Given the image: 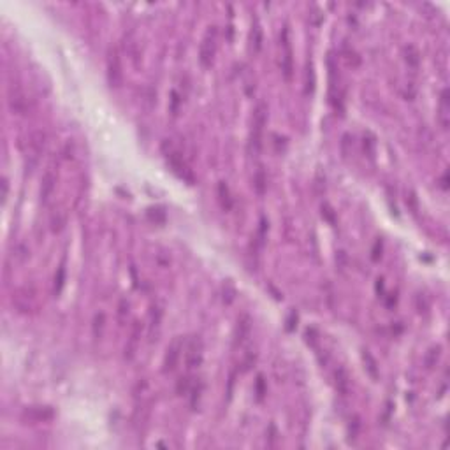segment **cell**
I'll list each match as a JSON object with an SVG mask.
<instances>
[{
	"label": "cell",
	"mask_w": 450,
	"mask_h": 450,
	"mask_svg": "<svg viewBox=\"0 0 450 450\" xmlns=\"http://www.w3.org/2000/svg\"><path fill=\"white\" fill-rule=\"evenodd\" d=\"M268 122V104L264 100L255 106L253 111V125H252V136H250V148L257 155L262 148V134H264V127Z\"/></svg>",
	"instance_id": "obj_1"
},
{
	"label": "cell",
	"mask_w": 450,
	"mask_h": 450,
	"mask_svg": "<svg viewBox=\"0 0 450 450\" xmlns=\"http://www.w3.org/2000/svg\"><path fill=\"white\" fill-rule=\"evenodd\" d=\"M106 69H107V81L113 88H118L123 83V65H122V55L116 46L107 48L106 56Z\"/></svg>",
	"instance_id": "obj_2"
},
{
	"label": "cell",
	"mask_w": 450,
	"mask_h": 450,
	"mask_svg": "<svg viewBox=\"0 0 450 450\" xmlns=\"http://www.w3.org/2000/svg\"><path fill=\"white\" fill-rule=\"evenodd\" d=\"M294 53H292V44H290V32L288 27H283L281 30V74L287 81L292 80L294 74Z\"/></svg>",
	"instance_id": "obj_3"
},
{
	"label": "cell",
	"mask_w": 450,
	"mask_h": 450,
	"mask_svg": "<svg viewBox=\"0 0 450 450\" xmlns=\"http://www.w3.org/2000/svg\"><path fill=\"white\" fill-rule=\"evenodd\" d=\"M7 102H9V107L14 115H25L28 113L30 107V100L25 93V90L21 88L20 85H11L9 90H7Z\"/></svg>",
	"instance_id": "obj_4"
},
{
	"label": "cell",
	"mask_w": 450,
	"mask_h": 450,
	"mask_svg": "<svg viewBox=\"0 0 450 450\" xmlns=\"http://www.w3.org/2000/svg\"><path fill=\"white\" fill-rule=\"evenodd\" d=\"M216 53V27H209L206 35L202 37L201 48H199V60L202 67H209L213 63Z\"/></svg>",
	"instance_id": "obj_5"
},
{
	"label": "cell",
	"mask_w": 450,
	"mask_h": 450,
	"mask_svg": "<svg viewBox=\"0 0 450 450\" xmlns=\"http://www.w3.org/2000/svg\"><path fill=\"white\" fill-rule=\"evenodd\" d=\"M46 141H48V136H46V132H44V130H33V132L28 136L27 157L32 160V167L35 166L39 155L44 152V148H46Z\"/></svg>",
	"instance_id": "obj_6"
},
{
	"label": "cell",
	"mask_w": 450,
	"mask_h": 450,
	"mask_svg": "<svg viewBox=\"0 0 450 450\" xmlns=\"http://www.w3.org/2000/svg\"><path fill=\"white\" fill-rule=\"evenodd\" d=\"M185 361H186V371L192 373L199 366L202 364V345L197 338L190 341H185Z\"/></svg>",
	"instance_id": "obj_7"
},
{
	"label": "cell",
	"mask_w": 450,
	"mask_h": 450,
	"mask_svg": "<svg viewBox=\"0 0 450 450\" xmlns=\"http://www.w3.org/2000/svg\"><path fill=\"white\" fill-rule=\"evenodd\" d=\"M183 350H185V340H183L181 336H178L171 345H169L167 354H166V357H164V371H166V373L167 371L171 373V371L176 369Z\"/></svg>",
	"instance_id": "obj_8"
},
{
	"label": "cell",
	"mask_w": 450,
	"mask_h": 450,
	"mask_svg": "<svg viewBox=\"0 0 450 450\" xmlns=\"http://www.w3.org/2000/svg\"><path fill=\"white\" fill-rule=\"evenodd\" d=\"M166 157H167L169 166H171V169L179 176V178L186 179V181H190V183L194 181L192 171H190L189 166L185 164V160H183V157L179 155V153L176 152L174 148H169V152H166Z\"/></svg>",
	"instance_id": "obj_9"
},
{
	"label": "cell",
	"mask_w": 450,
	"mask_h": 450,
	"mask_svg": "<svg viewBox=\"0 0 450 450\" xmlns=\"http://www.w3.org/2000/svg\"><path fill=\"white\" fill-rule=\"evenodd\" d=\"M141 334H142V322L136 320L132 325V331H130V336L127 340L125 345V359L127 361H132L137 354V348H139V341H141Z\"/></svg>",
	"instance_id": "obj_10"
},
{
	"label": "cell",
	"mask_w": 450,
	"mask_h": 450,
	"mask_svg": "<svg viewBox=\"0 0 450 450\" xmlns=\"http://www.w3.org/2000/svg\"><path fill=\"white\" fill-rule=\"evenodd\" d=\"M55 169L56 167L50 166V167L46 169V171H44V174H43V181H41V192H39L41 201H43V202L50 201L51 194H53V190H55V185H56V171H55Z\"/></svg>",
	"instance_id": "obj_11"
},
{
	"label": "cell",
	"mask_w": 450,
	"mask_h": 450,
	"mask_svg": "<svg viewBox=\"0 0 450 450\" xmlns=\"http://www.w3.org/2000/svg\"><path fill=\"white\" fill-rule=\"evenodd\" d=\"M438 122L441 129L447 130L450 125V95L448 88H443L440 93V104H438Z\"/></svg>",
	"instance_id": "obj_12"
},
{
	"label": "cell",
	"mask_w": 450,
	"mask_h": 450,
	"mask_svg": "<svg viewBox=\"0 0 450 450\" xmlns=\"http://www.w3.org/2000/svg\"><path fill=\"white\" fill-rule=\"evenodd\" d=\"M67 225V211L62 208L55 209V211H51L50 215V231L55 232V234H58V232H62L63 229H65Z\"/></svg>",
	"instance_id": "obj_13"
},
{
	"label": "cell",
	"mask_w": 450,
	"mask_h": 450,
	"mask_svg": "<svg viewBox=\"0 0 450 450\" xmlns=\"http://www.w3.org/2000/svg\"><path fill=\"white\" fill-rule=\"evenodd\" d=\"M403 58H404V62H406L408 69H411L414 72H415V70H419V67H421V53H419V50L414 46V44H408V46H404Z\"/></svg>",
	"instance_id": "obj_14"
},
{
	"label": "cell",
	"mask_w": 450,
	"mask_h": 450,
	"mask_svg": "<svg viewBox=\"0 0 450 450\" xmlns=\"http://www.w3.org/2000/svg\"><path fill=\"white\" fill-rule=\"evenodd\" d=\"M250 331H252V320H250L248 315H243L238 320V325H236V341L243 343L248 338Z\"/></svg>",
	"instance_id": "obj_15"
},
{
	"label": "cell",
	"mask_w": 450,
	"mask_h": 450,
	"mask_svg": "<svg viewBox=\"0 0 450 450\" xmlns=\"http://www.w3.org/2000/svg\"><path fill=\"white\" fill-rule=\"evenodd\" d=\"M334 380H336V389L341 396H347L348 389H350V380H348V374L343 367H338L334 371Z\"/></svg>",
	"instance_id": "obj_16"
},
{
	"label": "cell",
	"mask_w": 450,
	"mask_h": 450,
	"mask_svg": "<svg viewBox=\"0 0 450 450\" xmlns=\"http://www.w3.org/2000/svg\"><path fill=\"white\" fill-rule=\"evenodd\" d=\"M253 189L258 196H264L266 190H268V174L262 167H258L253 174Z\"/></svg>",
	"instance_id": "obj_17"
},
{
	"label": "cell",
	"mask_w": 450,
	"mask_h": 450,
	"mask_svg": "<svg viewBox=\"0 0 450 450\" xmlns=\"http://www.w3.org/2000/svg\"><path fill=\"white\" fill-rule=\"evenodd\" d=\"M441 357V347H433L429 348V352L426 354V357H424V366L427 367V369H431V367H434L438 364V361H440Z\"/></svg>",
	"instance_id": "obj_18"
},
{
	"label": "cell",
	"mask_w": 450,
	"mask_h": 450,
	"mask_svg": "<svg viewBox=\"0 0 450 450\" xmlns=\"http://www.w3.org/2000/svg\"><path fill=\"white\" fill-rule=\"evenodd\" d=\"M252 48H253L255 53H258V51L262 50V28H260L258 20H255V23L252 27Z\"/></svg>",
	"instance_id": "obj_19"
},
{
	"label": "cell",
	"mask_w": 450,
	"mask_h": 450,
	"mask_svg": "<svg viewBox=\"0 0 450 450\" xmlns=\"http://www.w3.org/2000/svg\"><path fill=\"white\" fill-rule=\"evenodd\" d=\"M218 199L220 202H222V208L223 209H231L232 208V197H231V192H229V186L225 185L223 181H220L218 185Z\"/></svg>",
	"instance_id": "obj_20"
},
{
	"label": "cell",
	"mask_w": 450,
	"mask_h": 450,
	"mask_svg": "<svg viewBox=\"0 0 450 450\" xmlns=\"http://www.w3.org/2000/svg\"><path fill=\"white\" fill-rule=\"evenodd\" d=\"M123 51H125L130 58H136L137 56V41L134 39L132 33H127L125 39H123Z\"/></svg>",
	"instance_id": "obj_21"
},
{
	"label": "cell",
	"mask_w": 450,
	"mask_h": 450,
	"mask_svg": "<svg viewBox=\"0 0 450 450\" xmlns=\"http://www.w3.org/2000/svg\"><path fill=\"white\" fill-rule=\"evenodd\" d=\"M315 90V70L311 62L306 63V72H305V92L311 93Z\"/></svg>",
	"instance_id": "obj_22"
},
{
	"label": "cell",
	"mask_w": 450,
	"mask_h": 450,
	"mask_svg": "<svg viewBox=\"0 0 450 450\" xmlns=\"http://www.w3.org/2000/svg\"><path fill=\"white\" fill-rule=\"evenodd\" d=\"M104 327H106V317H104V313H97L95 317H93V336L95 338L102 336Z\"/></svg>",
	"instance_id": "obj_23"
},
{
	"label": "cell",
	"mask_w": 450,
	"mask_h": 450,
	"mask_svg": "<svg viewBox=\"0 0 450 450\" xmlns=\"http://www.w3.org/2000/svg\"><path fill=\"white\" fill-rule=\"evenodd\" d=\"M374 146H377V142H374V137L371 136L369 132L364 134V152H366L369 157H373V155H374Z\"/></svg>",
	"instance_id": "obj_24"
},
{
	"label": "cell",
	"mask_w": 450,
	"mask_h": 450,
	"mask_svg": "<svg viewBox=\"0 0 450 450\" xmlns=\"http://www.w3.org/2000/svg\"><path fill=\"white\" fill-rule=\"evenodd\" d=\"M176 391H178V394H186L190 391V378H189V374H186V377H181L178 380V384H176Z\"/></svg>",
	"instance_id": "obj_25"
},
{
	"label": "cell",
	"mask_w": 450,
	"mask_h": 450,
	"mask_svg": "<svg viewBox=\"0 0 450 450\" xmlns=\"http://www.w3.org/2000/svg\"><path fill=\"white\" fill-rule=\"evenodd\" d=\"M63 280H65V269L60 268L58 271H56V276H55V292L58 294L60 290H62L63 287Z\"/></svg>",
	"instance_id": "obj_26"
},
{
	"label": "cell",
	"mask_w": 450,
	"mask_h": 450,
	"mask_svg": "<svg viewBox=\"0 0 450 450\" xmlns=\"http://www.w3.org/2000/svg\"><path fill=\"white\" fill-rule=\"evenodd\" d=\"M179 104H181V97L178 95L176 90H172V93H171V113L172 115H178Z\"/></svg>",
	"instance_id": "obj_27"
},
{
	"label": "cell",
	"mask_w": 450,
	"mask_h": 450,
	"mask_svg": "<svg viewBox=\"0 0 450 450\" xmlns=\"http://www.w3.org/2000/svg\"><path fill=\"white\" fill-rule=\"evenodd\" d=\"M129 308H130L129 301H127V299H122V301H120V306H118V315L122 320L129 315Z\"/></svg>",
	"instance_id": "obj_28"
},
{
	"label": "cell",
	"mask_w": 450,
	"mask_h": 450,
	"mask_svg": "<svg viewBox=\"0 0 450 450\" xmlns=\"http://www.w3.org/2000/svg\"><path fill=\"white\" fill-rule=\"evenodd\" d=\"M345 55H347V56H345V58H347V63H348V65H357V63H359V55L355 53L354 50H348Z\"/></svg>",
	"instance_id": "obj_29"
},
{
	"label": "cell",
	"mask_w": 450,
	"mask_h": 450,
	"mask_svg": "<svg viewBox=\"0 0 450 450\" xmlns=\"http://www.w3.org/2000/svg\"><path fill=\"white\" fill-rule=\"evenodd\" d=\"M16 257H18V260H20V262H23L25 258L28 257V248H27V246H25V245L18 246V248H16Z\"/></svg>",
	"instance_id": "obj_30"
},
{
	"label": "cell",
	"mask_w": 450,
	"mask_h": 450,
	"mask_svg": "<svg viewBox=\"0 0 450 450\" xmlns=\"http://www.w3.org/2000/svg\"><path fill=\"white\" fill-rule=\"evenodd\" d=\"M7 192H9V181H7V178H4L2 179V201L7 199Z\"/></svg>",
	"instance_id": "obj_31"
},
{
	"label": "cell",
	"mask_w": 450,
	"mask_h": 450,
	"mask_svg": "<svg viewBox=\"0 0 450 450\" xmlns=\"http://www.w3.org/2000/svg\"><path fill=\"white\" fill-rule=\"evenodd\" d=\"M441 189H443V190L448 189V172L447 171H445V174L441 176Z\"/></svg>",
	"instance_id": "obj_32"
}]
</instances>
